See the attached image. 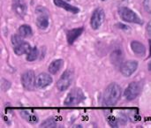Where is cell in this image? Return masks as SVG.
<instances>
[{
    "label": "cell",
    "mask_w": 151,
    "mask_h": 128,
    "mask_svg": "<svg viewBox=\"0 0 151 128\" xmlns=\"http://www.w3.org/2000/svg\"><path fill=\"white\" fill-rule=\"evenodd\" d=\"M85 100V96L81 88H73L68 93L64 104L66 106H76Z\"/></svg>",
    "instance_id": "7a4b0ae2"
},
{
    "label": "cell",
    "mask_w": 151,
    "mask_h": 128,
    "mask_svg": "<svg viewBox=\"0 0 151 128\" xmlns=\"http://www.w3.org/2000/svg\"><path fill=\"white\" fill-rule=\"evenodd\" d=\"M12 9L17 15L24 17L27 12V4L24 0H12Z\"/></svg>",
    "instance_id": "8fae6325"
},
{
    "label": "cell",
    "mask_w": 151,
    "mask_h": 128,
    "mask_svg": "<svg viewBox=\"0 0 151 128\" xmlns=\"http://www.w3.org/2000/svg\"><path fill=\"white\" fill-rule=\"evenodd\" d=\"M38 50L36 47H34L30 50V51L27 54V60L29 62H33L37 59L38 58Z\"/></svg>",
    "instance_id": "d6986e66"
},
{
    "label": "cell",
    "mask_w": 151,
    "mask_h": 128,
    "mask_svg": "<svg viewBox=\"0 0 151 128\" xmlns=\"http://www.w3.org/2000/svg\"><path fill=\"white\" fill-rule=\"evenodd\" d=\"M147 33H148V35L151 37V21L148 24V26H147Z\"/></svg>",
    "instance_id": "cb8c5ba5"
},
{
    "label": "cell",
    "mask_w": 151,
    "mask_h": 128,
    "mask_svg": "<svg viewBox=\"0 0 151 128\" xmlns=\"http://www.w3.org/2000/svg\"><path fill=\"white\" fill-rule=\"evenodd\" d=\"M104 17H105V13L104 11L102 8H97L94 11L92 16H91V19H90V26L94 30L98 29L104 20Z\"/></svg>",
    "instance_id": "52a82bcc"
},
{
    "label": "cell",
    "mask_w": 151,
    "mask_h": 128,
    "mask_svg": "<svg viewBox=\"0 0 151 128\" xmlns=\"http://www.w3.org/2000/svg\"><path fill=\"white\" fill-rule=\"evenodd\" d=\"M103 1H106V0H103Z\"/></svg>",
    "instance_id": "4316f807"
},
{
    "label": "cell",
    "mask_w": 151,
    "mask_h": 128,
    "mask_svg": "<svg viewBox=\"0 0 151 128\" xmlns=\"http://www.w3.org/2000/svg\"><path fill=\"white\" fill-rule=\"evenodd\" d=\"M143 6H144L145 11H146L148 13L151 14V0H144Z\"/></svg>",
    "instance_id": "7402d4cb"
},
{
    "label": "cell",
    "mask_w": 151,
    "mask_h": 128,
    "mask_svg": "<svg viewBox=\"0 0 151 128\" xmlns=\"http://www.w3.org/2000/svg\"><path fill=\"white\" fill-rule=\"evenodd\" d=\"M142 85L140 82H131L128 87L126 88L124 96L127 101L134 100L141 93Z\"/></svg>",
    "instance_id": "277c9868"
},
{
    "label": "cell",
    "mask_w": 151,
    "mask_h": 128,
    "mask_svg": "<svg viewBox=\"0 0 151 128\" xmlns=\"http://www.w3.org/2000/svg\"><path fill=\"white\" fill-rule=\"evenodd\" d=\"M138 68V62L134 61V60H129L125 62L120 68L121 73L126 76V77H129L131 76Z\"/></svg>",
    "instance_id": "9c48e42d"
},
{
    "label": "cell",
    "mask_w": 151,
    "mask_h": 128,
    "mask_svg": "<svg viewBox=\"0 0 151 128\" xmlns=\"http://www.w3.org/2000/svg\"><path fill=\"white\" fill-rule=\"evenodd\" d=\"M64 65V60L62 59H56L54 61H52L50 65H49V72L51 74H56L63 66Z\"/></svg>",
    "instance_id": "2e32d148"
},
{
    "label": "cell",
    "mask_w": 151,
    "mask_h": 128,
    "mask_svg": "<svg viewBox=\"0 0 151 128\" xmlns=\"http://www.w3.org/2000/svg\"><path fill=\"white\" fill-rule=\"evenodd\" d=\"M31 46L28 42H22L20 44L17 45L14 47L13 50H14V53L18 56H21V55H24V54H27L30 50H31Z\"/></svg>",
    "instance_id": "9a60e30c"
},
{
    "label": "cell",
    "mask_w": 151,
    "mask_h": 128,
    "mask_svg": "<svg viewBox=\"0 0 151 128\" xmlns=\"http://www.w3.org/2000/svg\"><path fill=\"white\" fill-rule=\"evenodd\" d=\"M23 42L22 40V36L19 34V35H13L12 36V44L13 45V47L20 44Z\"/></svg>",
    "instance_id": "44dd1931"
},
{
    "label": "cell",
    "mask_w": 151,
    "mask_h": 128,
    "mask_svg": "<svg viewBox=\"0 0 151 128\" xmlns=\"http://www.w3.org/2000/svg\"><path fill=\"white\" fill-rule=\"evenodd\" d=\"M84 31V28L81 27H76V28H73L71 30H69L67 32V35H66V38H67V42L69 44H73L75 40L80 37V35L83 33Z\"/></svg>",
    "instance_id": "7c38bea8"
},
{
    "label": "cell",
    "mask_w": 151,
    "mask_h": 128,
    "mask_svg": "<svg viewBox=\"0 0 151 128\" xmlns=\"http://www.w3.org/2000/svg\"><path fill=\"white\" fill-rule=\"evenodd\" d=\"M131 49L134 51V53L138 56L142 57L145 56L146 54V47L144 46V44L138 41H133L131 42Z\"/></svg>",
    "instance_id": "5bb4252c"
},
{
    "label": "cell",
    "mask_w": 151,
    "mask_h": 128,
    "mask_svg": "<svg viewBox=\"0 0 151 128\" xmlns=\"http://www.w3.org/2000/svg\"><path fill=\"white\" fill-rule=\"evenodd\" d=\"M150 56H151V40L150 41Z\"/></svg>",
    "instance_id": "484cf974"
},
{
    "label": "cell",
    "mask_w": 151,
    "mask_h": 128,
    "mask_svg": "<svg viewBox=\"0 0 151 128\" xmlns=\"http://www.w3.org/2000/svg\"><path fill=\"white\" fill-rule=\"evenodd\" d=\"M51 83H52V78L48 73H40L36 77L35 86L38 88H44L48 87L49 85H50Z\"/></svg>",
    "instance_id": "30bf717a"
},
{
    "label": "cell",
    "mask_w": 151,
    "mask_h": 128,
    "mask_svg": "<svg viewBox=\"0 0 151 128\" xmlns=\"http://www.w3.org/2000/svg\"><path fill=\"white\" fill-rule=\"evenodd\" d=\"M119 14L120 18L126 22L142 24V20L140 19V17L133 10L127 7H120L119 9Z\"/></svg>",
    "instance_id": "3957f363"
},
{
    "label": "cell",
    "mask_w": 151,
    "mask_h": 128,
    "mask_svg": "<svg viewBox=\"0 0 151 128\" xmlns=\"http://www.w3.org/2000/svg\"><path fill=\"white\" fill-rule=\"evenodd\" d=\"M121 96V88L117 83L110 84L103 96V105L106 107L114 106Z\"/></svg>",
    "instance_id": "6da1fadb"
},
{
    "label": "cell",
    "mask_w": 151,
    "mask_h": 128,
    "mask_svg": "<svg viewBox=\"0 0 151 128\" xmlns=\"http://www.w3.org/2000/svg\"><path fill=\"white\" fill-rule=\"evenodd\" d=\"M149 70H150V71H151V61H150V63L149 64Z\"/></svg>",
    "instance_id": "d4e9b609"
},
{
    "label": "cell",
    "mask_w": 151,
    "mask_h": 128,
    "mask_svg": "<svg viewBox=\"0 0 151 128\" xmlns=\"http://www.w3.org/2000/svg\"><path fill=\"white\" fill-rule=\"evenodd\" d=\"M35 74L33 71L29 70L24 73L21 76V83L23 87L27 89V90H32L34 89L35 86Z\"/></svg>",
    "instance_id": "ba28073f"
},
{
    "label": "cell",
    "mask_w": 151,
    "mask_h": 128,
    "mask_svg": "<svg viewBox=\"0 0 151 128\" xmlns=\"http://www.w3.org/2000/svg\"><path fill=\"white\" fill-rule=\"evenodd\" d=\"M20 115L23 119H25L27 121L30 122V123H36L38 122V116L30 111H20Z\"/></svg>",
    "instance_id": "e0dca14e"
},
{
    "label": "cell",
    "mask_w": 151,
    "mask_h": 128,
    "mask_svg": "<svg viewBox=\"0 0 151 128\" xmlns=\"http://www.w3.org/2000/svg\"><path fill=\"white\" fill-rule=\"evenodd\" d=\"M73 81V72L71 70H66L61 75L57 82V88L59 91H65L71 85Z\"/></svg>",
    "instance_id": "8992f818"
},
{
    "label": "cell",
    "mask_w": 151,
    "mask_h": 128,
    "mask_svg": "<svg viewBox=\"0 0 151 128\" xmlns=\"http://www.w3.org/2000/svg\"><path fill=\"white\" fill-rule=\"evenodd\" d=\"M19 34L22 36V37H29L32 35L33 31L32 28L30 27V26L28 25H22L19 27Z\"/></svg>",
    "instance_id": "ac0fdd59"
},
{
    "label": "cell",
    "mask_w": 151,
    "mask_h": 128,
    "mask_svg": "<svg viewBox=\"0 0 151 128\" xmlns=\"http://www.w3.org/2000/svg\"><path fill=\"white\" fill-rule=\"evenodd\" d=\"M57 122L54 119H47L41 124V127H56Z\"/></svg>",
    "instance_id": "ffe728a7"
},
{
    "label": "cell",
    "mask_w": 151,
    "mask_h": 128,
    "mask_svg": "<svg viewBox=\"0 0 151 128\" xmlns=\"http://www.w3.org/2000/svg\"><path fill=\"white\" fill-rule=\"evenodd\" d=\"M37 19H36V25L41 29H46L49 27V12L43 7H38L36 9Z\"/></svg>",
    "instance_id": "5b68a950"
},
{
    "label": "cell",
    "mask_w": 151,
    "mask_h": 128,
    "mask_svg": "<svg viewBox=\"0 0 151 128\" xmlns=\"http://www.w3.org/2000/svg\"><path fill=\"white\" fill-rule=\"evenodd\" d=\"M108 122L110 123V125H111L112 127H118V122H117V119H116L113 116H110V117H108Z\"/></svg>",
    "instance_id": "603a6c76"
},
{
    "label": "cell",
    "mask_w": 151,
    "mask_h": 128,
    "mask_svg": "<svg viewBox=\"0 0 151 128\" xmlns=\"http://www.w3.org/2000/svg\"><path fill=\"white\" fill-rule=\"evenodd\" d=\"M53 2L57 6H58L60 8H63V9L66 10L67 12H72L73 14H76V13H78L80 12V9L78 7L71 5V4H69L68 3H66L64 0H53Z\"/></svg>",
    "instance_id": "4fadbf2b"
}]
</instances>
